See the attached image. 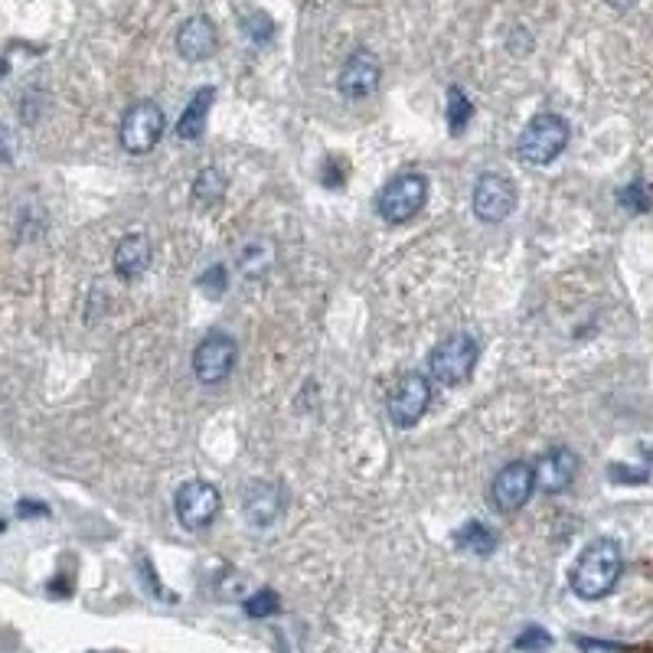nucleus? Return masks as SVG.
<instances>
[{
  "instance_id": "nucleus-10",
  "label": "nucleus",
  "mask_w": 653,
  "mask_h": 653,
  "mask_svg": "<svg viewBox=\"0 0 653 653\" xmlns=\"http://www.w3.org/2000/svg\"><path fill=\"white\" fill-rule=\"evenodd\" d=\"M236 356H239L236 340L213 334L193 350V373L200 383L216 386V383H223V379H229L232 366H236Z\"/></svg>"
},
{
  "instance_id": "nucleus-25",
  "label": "nucleus",
  "mask_w": 653,
  "mask_h": 653,
  "mask_svg": "<svg viewBox=\"0 0 653 653\" xmlns=\"http://www.w3.org/2000/svg\"><path fill=\"white\" fill-rule=\"evenodd\" d=\"M200 288L209 294V298H223L226 288H229V281H226V268H223V265L206 268L203 275H200Z\"/></svg>"
},
{
  "instance_id": "nucleus-9",
  "label": "nucleus",
  "mask_w": 653,
  "mask_h": 653,
  "mask_svg": "<svg viewBox=\"0 0 653 653\" xmlns=\"http://www.w3.org/2000/svg\"><path fill=\"white\" fill-rule=\"evenodd\" d=\"M516 183L503 174H480L474 187V216L480 223H503L516 209Z\"/></svg>"
},
{
  "instance_id": "nucleus-28",
  "label": "nucleus",
  "mask_w": 653,
  "mask_h": 653,
  "mask_svg": "<svg viewBox=\"0 0 653 653\" xmlns=\"http://www.w3.org/2000/svg\"><path fill=\"white\" fill-rule=\"evenodd\" d=\"M578 647H585V650H595V653H608V650H618L614 644H598V640H585V637H578L575 640Z\"/></svg>"
},
{
  "instance_id": "nucleus-29",
  "label": "nucleus",
  "mask_w": 653,
  "mask_h": 653,
  "mask_svg": "<svg viewBox=\"0 0 653 653\" xmlns=\"http://www.w3.org/2000/svg\"><path fill=\"white\" fill-rule=\"evenodd\" d=\"M7 69H10V66H7V59H0V79L7 76Z\"/></svg>"
},
{
  "instance_id": "nucleus-26",
  "label": "nucleus",
  "mask_w": 653,
  "mask_h": 653,
  "mask_svg": "<svg viewBox=\"0 0 653 653\" xmlns=\"http://www.w3.org/2000/svg\"><path fill=\"white\" fill-rule=\"evenodd\" d=\"M343 177H347V167L340 164V160L330 157L327 160V170H324V180H327V187H340Z\"/></svg>"
},
{
  "instance_id": "nucleus-14",
  "label": "nucleus",
  "mask_w": 653,
  "mask_h": 653,
  "mask_svg": "<svg viewBox=\"0 0 653 653\" xmlns=\"http://www.w3.org/2000/svg\"><path fill=\"white\" fill-rule=\"evenodd\" d=\"M242 513L252 526H271L281 516V490L268 480H249L242 487Z\"/></svg>"
},
{
  "instance_id": "nucleus-27",
  "label": "nucleus",
  "mask_w": 653,
  "mask_h": 653,
  "mask_svg": "<svg viewBox=\"0 0 653 653\" xmlns=\"http://www.w3.org/2000/svg\"><path fill=\"white\" fill-rule=\"evenodd\" d=\"M17 513L20 516H46L49 507H46V503H36V500H20L17 503Z\"/></svg>"
},
{
  "instance_id": "nucleus-30",
  "label": "nucleus",
  "mask_w": 653,
  "mask_h": 653,
  "mask_svg": "<svg viewBox=\"0 0 653 653\" xmlns=\"http://www.w3.org/2000/svg\"><path fill=\"white\" fill-rule=\"evenodd\" d=\"M4 529H7V523H4V520H0V533H4Z\"/></svg>"
},
{
  "instance_id": "nucleus-22",
  "label": "nucleus",
  "mask_w": 653,
  "mask_h": 653,
  "mask_svg": "<svg viewBox=\"0 0 653 653\" xmlns=\"http://www.w3.org/2000/svg\"><path fill=\"white\" fill-rule=\"evenodd\" d=\"M618 203L624 209H631V213H647V209H650V187H647L644 180H631L618 193Z\"/></svg>"
},
{
  "instance_id": "nucleus-7",
  "label": "nucleus",
  "mask_w": 653,
  "mask_h": 653,
  "mask_svg": "<svg viewBox=\"0 0 653 653\" xmlns=\"http://www.w3.org/2000/svg\"><path fill=\"white\" fill-rule=\"evenodd\" d=\"M533 490H536V467L526 461H513L490 484V503L503 516L520 513L529 503V497H533Z\"/></svg>"
},
{
  "instance_id": "nucleus-4",
  "label": "nucleus",
  "mask_w": 653,
  "mask_h": 653,
  "mask_svg": "<svg viewBox=\"0 0 653 653\" xmlns=\"http://www.w3.org/2000/svg\"><path fill=\"white\" fill-rule=\"evenodd\" d=\"M428 203V177L422 174H399L392 177L376 196V213L386 219L389 226L412 223Z\"/></svg>"
},
{
  "instance_id": "nucleus-24",
  "label": "nucleus",
  "mask_w": 653,
  "mask_h": 653,
  "mask_svg": "<svg viewBox=\"0 0 653 653\" xmlns=\"http://www.w3.org/2000/svg\"><path fill=\"white\" fill-rule=\"evenodd\" d=\"M516 650H529V653H539V650H549L552 647V634L549 631H542L539 624L533 627H526V631L516 637Z\"/></svg>"
},
{
  "instance_id": "nucleus-6",
  "label": "nucleus",
  "mask_w": 653,
  "mask_h": 653,
  "mask_svg": "<svg viewBox=\"0 0 653 653\" xmlns=\"http://www.w3.org/2000/svg\"><path fill=\"white\" fill-rule=\"evenodd\" d=\"M431 405V379L425 373H405L389 389V418L396 428H415Z\"/></svg>"
},
{
  "instance_id": "nucleus-11",
  "label": "nucleus",
  "mask_w": 653,
  "mask_h": 653,
  "mask_svg": "<svg viewBox=\"0 0 653 653\" xmlns=\"http://www.w3.org/2000/svg\"><path fill=\"white\" fill-rule=\"evenodd\" d=\"M533 467H536V487L542 490V494H562V490L572 487L582 461H578V454L572 448L559 445V448L542 454Z\"/></svg>"
},
{
  "instance_id": "nucleus-5",
  "label": "nucleus",
  "mask_w": 653,
  "mask_h": 653,
  "mask_svg": "<svg viewBox=\"0 0 653 653\" xmlns=\"http://www.w3.org/2000/svg\"><path fill=\"white\" fill-rule=\"evenodd\" d=\"M164 128H167V118H164V108L151 98H141L134 102L125 118H121V144H125L128 154H151L154 147L164 138Z\"/></svg>"
},
{
  "instance_id": "nucleus-12",
  "label": "nucleus",
  "mask_w": 653,
  "mask_h": 653,
  "mask_svg": "<svg viewBox=\"0 0 653 653\" xmlns=\"http://www.w3.org/2000/svg\"><path fill=\"white\" fill-rule=\"evenodd\" d=\"M379 76H383V69H379V59L369 53V49H356V53L340 69L337 89H340L343 98H353V102H360V98L376 92Z\"/></svg>"
},
{
  "instance_id": "nucleus-15",
  "label": "nucleus",
  "mask_w": 653,
  "mask_h": 653,
  "mask_svg": "<svg viewBox=\"0 0 653 653\" xmlns=\"http://www.w3.org/2000/svg\"><path fill=\"white\" fill-rule=\"evenodd\" d=\"M147 265H151V239L144 232H128L115 245V275L121 281H134L144 275Z\"/></svg>"
},
{
  "instance_id": "nucleus-8",
  "label": "nucleus",
  "mask_w": 653,
  "mask_h": 653,
  "mask_svg": "<svg viewBox=\"0 0 653 653\" xmlns=\"http://www.w3.org/2000/svg\"><path fill=\"white\" fill-rule=\"evenodd\" d=\"M177 520L187 529H206L223 510V494L209 480H187L174 497Z\"/></svg>"
},
{
  "instance_id": "nucleus-18",
  "label": "nucleus",
  "mask_w": 653,
  "mask_h": 653,
  "mask_svg": "<svg viewBox=\"0 0 653 653\" xmlns=\"http://www.w3.org/2000/svg\"><path fill=\"white\" fill-rule=\"evenodd\" d=\"M271 262H275V245L268 239H252L245 249L239 252V271L245 278H262L268 275Z\"/></svg>"
},
{
  "instance_id": "nucleus-3",
  "label": "nucleus",
  "mask_w": 653,
  "mask_h": 653,
  "mask_svg": "<svg viewBox=\"0 0 653 653\" xmlns=\"http://www.w3.org/2000/svg\"><path fill=\"white\" fill-rule=\"evenodd\" d=\"M480 356V343L471 334H454L445 337L428 356V376L435 379L438 386H461L474 376Z\"/></svg>"
},
{
  "instance_id": "nucleus-2",
  "label": "nucleus",
  "mask_w": 653,
  "mask_h": 653,
  "mask_svg": "<svg viewBox=\"0 0 653 653\" xmlns=\"http://www.w3.org/2000/svg\"><path fill=\"white\" fill-rule=\"evenodd\" d=\"M569 138H572L569 121L556 112H542L520 131V138H516V157L523 164L546 167L569 147Z\"/></svg>"
},
{
  "instance_id": "nucleus-17",
  "label": "nucleus",
  "mask_w": 653,
  "mask_h": 653,
  "mask_svg": "<svg viewBox=\"0 0 653 653\" xmlns=\"http://www.w3.org/2000/svg\"><path fill=\"white\" fill-rule=\"evenodd\" d=\"M497 533L490 526L484 523H464L458 533H454V546L464 549V552H471V556H494V549H497Z\"/></svg>"
},
{
  "instance_id": "nucleus-1",
  "label": "nucleus",
  "mask_w": 653,
  "mask_h": 653,
  "mask_svg": "<svg viewBox=\"0 0 653 653\" xmlns=\"http://www.w3.org/2000/svg\"><path fill=\"white\" fill-rule=\"evenodd\" d=\"M624 569L621 546L614 539H595L588 549H582V556L575 559L569 585L582 601H598L614 591Z\"/></svg>"
},
{
  "instance_id": "nucleus-16",
  "label": "nucleus",
  "mask_w": 653,
  "mask_h": 653,
  "mask_svg": "<svg viewBox=\"0 0 653 653\" xmlns=\"http://www.w3.org/2000/svg\"><path fill=\"white\" fill-rule=\"evenodd\" d=\"M213 102H216V89H209V85L190 98V105L183 108V115L177 121V138L180 141H200L203 138L206 118H209V108H213Z\"/></svg>"
},
{
  "instance_id": "nucleus-21",
  "label": "nucleus",
  "mask_w": 653,
  "mask_h": 653,
  "mask_svg": "<svg viewBox=\"0 0 653 653\" xmlns=\"http://www.w3.org/2000/svg\"><path fill=\"white\" fill-rule=\"evenodd\" d=\"M281 611V598H278V591H271V588H262V591H255V595L245 601V614L249 618H268V614H278Z\"/></svg>"
},
{
  "instance_id": "nucleus-20",
  "label": "nucleus",
  "mask_w": 653,
  "mask_h": 653,
  "mask_svg": "<svg viewBox=\"0 0 653 653\" xmlns=\"http://www.w3.org/2000/svg\"><path fill=\"white\" fill-rule=\"evenodd\" d=\"M471 118H474V102L464 95L461 85H451V92H448V128L454 134H461L467 125H471Z\"/></svg>"
},
{
  "instance_id": "nucleus-19",
  "label": "nucleus",
  "mask_w": 653,
  "mask_h": 653,
  "mask_svg": "<svg viewBox=\"0 0 653 653\" xmlns=\"http://www.w3.org/2000/svg\"><path fill=\"white\" fill-rule=\"evenodd\" d=\"M226 196V174L216 167H203L193 180V200L200 206H216Z\"/></svg>"
},
{
  "instance_id": "nucleus-23",
  "label": "nucleus",
  "mask_w": 653,
  "mask_h": 653,
  "mask_svg": "<svg viewBox=\"0 0 653 653\" xmlns=\"http://www.w3.org/2000/svg\"><path fill=\"white\" fill-rule=\"evenodd\" d=\"M242 30L249 33L255 43H268L271 36H275V23H271V17L262 14V10H255V14H249L242 20Z\"/></svg>"
},
{
  "instance_id": "nucleus-13",
  "label": "nucleus",
  "mask_w": 653,
  "mask_h": 653,
  "mask_svg": "<svg viewBox=\"0 0 653 653\" xmlns=\"http://www.w3.org/2000/svg\"><path fill=\"white\" fill-rule=\"evenodd\" d=\"M216 43H219V36H216V23L209 20L206 14H193L180 23V30H177V49H180V56L183 59H190V63H203V59H209L216 53Z\"/></svg>"
}]
</instances>
